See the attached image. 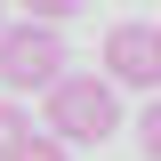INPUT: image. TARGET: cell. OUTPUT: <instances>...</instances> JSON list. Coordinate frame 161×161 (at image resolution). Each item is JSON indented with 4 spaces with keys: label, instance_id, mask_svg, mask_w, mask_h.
Instances as JSON below:
<instances>
[{
    "label": "cell",
    "instance_id": "ba28073f",
    "mask_svg": "<svg viewBox=\"0 0 161 161\" xmlns=\"http://www.w3.org/2000/svg\"><path fill=\"white\" fill-rule=\"evenodd\" d=\"M0 32H8V0H0Z\"/></svg>",
    "mask_w": 161,
    "mask_h": 161
},
{
    "label": "cell",
    "instance_id": "277c9868",
    "mask_svg": "<svg viewBox=\"0 0 161 161\" xmlns=\"http://www.w3.org/2000/svg\"><path fill=\"white\" fill-rule=\"evenodd\" d=\"M24 137H32V121H24V105H16V97H8V89H0V161L16 153V145H24Z\"/></svg>",
    "mask_w": 161,
    "mask_h": 161
},
{
    "label": "cell",
    "instance_id": "7a4b0ae2",
    "mask_svg": "<svg viewBox=\"0 0 161 161\" xmlns=\"http://www.w3.org/2000/svg\"><path fill=\"white\" fill-rule=\"evenodd\" d=\"M73 73V57H64V32L48 16H24L0 32V89L8 97H40V89H57V80Z\"/></svg>",
    "mask_w": 161,
    "mask_h": 161
},
{
    "label": "cell",
    "instance_id": "5b68a950",
    "mask_svg": "<svg viewBox=\"0 0 161 161\" xmlns=\"http://www.w3.org/2000/svg\"><path fill=\"white\" fill-rule=\"evenodd\" d=\"M8 161H64V137H57V129H32V137H24Z\"/></svg>",
    "mask_w": 161,
    "mask_h": 161
},
{
    "label": "cell",
    "instance_id": "3957f363",
    "mask_svg": "<svg viewBox=\"0 0 161 161\" xmlns=\"http://www.w3.org/2000/svg\"><path fill=\"white\" fill-rule=\"evenodd\" d=\"M97 64L113 73V89H137V97H161V24H145V16H121L113 32H105Z\"/></svg>",
    "mask_w": 161,
    "mask_h": 161
},
{
    "label": "cell",
    "instance_id": "52a82bcc",
    "mask_svg": "<svg viewBox=\"0 0 161 161\" xmlns=\"http://www.w3.org/2000/svg\"><path fill=\"white\" fill-rule=\"evenodd\" d=\"M24 16H48V24H64V16H80V0H24Z\"/></svg>",
    "mask_w": 161,
    "mask_h": 161
},
{
    "label": "cell",
    "instance_id": "8992f818",
    "mask_svg": "<svg viewBox=\"0 0 161 161\" xmlns=\"http://www.w3.org/2000/svg\"><path fill=\"white\" fill-rule=\"evenodd\" d=\"M137 145H145V161H161V97H145V121H137Z\"/></svg>",
    "mask_w": 161,
    "mask_h": 161
},
{
    "label": "cell",
    "instance_id": "6da1fadb",
    "mask_svg": "<svg viewBox=\"0 0 161 161\" xmlns=\"http://www.w3.org/2000/svg\"><path fill=\"white\" fill-rule=\"evenodd\" d=\"M40 121H48L64 145H105V137L121 129L113 73H64L57 89H40Z\"/></svg>",
    "mask_w": 161,
    "mask_h": 161
}]
</instances>
